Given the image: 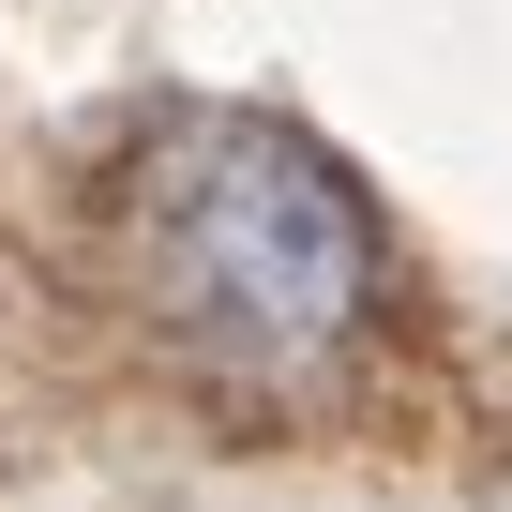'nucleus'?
Here are the masks:
<instances>
[{
  "mask_svg": "<svg viewBox=\"0 0 512 512\" xmlns=\"http://www.w3.org/2000/svg\"><path fill=\"white\" fill-rule=\"evenodd\" d=\"M136 272L211 362H332L377 302V226L302 136L181 121L136 166Z\"/></svg>",
  "mask_w": 512,
  "mask_h": 512,
  "instance_id": "f257e3e1",
  "label": "nucleus"
}]
</instances>
